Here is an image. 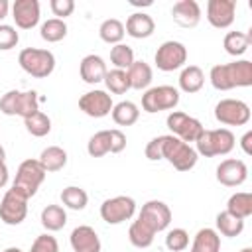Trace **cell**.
Masks as SVG:
<instances>
[{
	"mask_svg": "<svg viewBox=\"0 0 252 252\" xmlns=\"http://www.w3.org/2000/svg\"><path fill=\"white\" fill-rule=\"evenodd\" d=\"M211 83L219 91L252 85V61L240 59L232 63H219L211 69Z\"/></svg>",
	"mask_w": 252,
	"mask_h": 252,
	"instance_id": "cell-1",
	"label": "cell"
},
{
	"mask_svg": "<svg viewBox=\"0 0 252 252\" xmlns=\"http://www.w3.org/2000/svg\"><path fill=\"white\" fill-rule=\"evenodd\" d=\"M45 169L43 165L39 163V159H24L18 167V173H16V179L12 183V189H16L18 193H22L26 199L33 197L39 189V185L43 183L45 179Z\"/></svg>",
	"mask_w": 252,
	"mask_h": 252,
	"instance_id": "cell-2",
	"label": "cell"
},
{
	"mask_svg": "<svg viewBox=\"0 0 252 252\" xmlns=\"http://www.w3.org/2000/svg\"><path fill=\"white\" fill-rule=\"evenodd\" d=\"M197 154L205 158L213 156H224L234 148V134L228 128H217V130H203V134L197 138Z\"/></svg>",
	"mask_w": 252,
	"mask_h": 252,
	"instance_id": "cell-3",
	"label": "cell"
},
{
	"mask_svg": "<svg viewBox=\"0 0 252 252\" xmlns=\"http://www.w3.org/2000/svg\"><path fill=\"white\" fill-rule=\"evenodd\" d=\"M18 63L20 67L30 73L32 77L43 79L47 75H51L53 67H55V55L49 49H39V47H26L20 51L18 55Z\"/></svg>",
	"mask_w": 252,
	"mask_h": 252,
	"instance_id": "cell-4",
	"label": "cell"
},
{
	"mask_svg": "<svg viewBox=\"0 0 252 252\" xmlns=\"http://www.w3.org/2000/svg\"><path fill=\"white\" fill-rule=\"evenodd\" d=\"M163 158L177 169V171H189L197 163V152L187 142L175 138L173 134H165L163 142Z\"/></svg>",
	"mask_w": 252,
	"mask_h": 252,
	"instance_id": "cell-5",
	"label": "cell"
},
{
	"mask_svg": "<svg viewBox=\"0 0 252 252\" xmlns=\"http://www.w3.org/2000/svg\"><path fill=\"white\" fill-rule=\"evenodd\" d=\"M179 102V91L171 85H159L148 89L142 94V108L146 112H159L167 108H175Z\"/></svg>",
	"mask_w": 252,
	"mask_h": 252,
	"instance_id": "cell-6",
	"label": "cell"
},
{
	"mask_svg": "<svg viewBox=\"0 0 252 252\" xmlns=\"http://www.w3.org/2000/svg\"><path fill=\"white\" fill-rule=\"evenodd\" d=\"M215 118L226 126H242L250 120V106L238 98H222L215 106Z\"/></svg>",
	"mask_w": 252,
	"mask_h": 252,
	"instance_id": "cell-7",
	"label": "cell"
},
{
	"mask_svg": "<svg viewBox=\"0 0 252 252\" xmlns=\"http://www.w3.org/2000/svg\"><path fill=\"white\" fill-rule=\"evenodd\" d=\"M167 128L173 132V136L175 138H179V140H183V142H197V138L203 134V124L197 120V118H193V116H189V114H185V112H181V110H173V112H169L167 114Z\"/></svg>",
	"mask_w": 252,
	"mask_h": 252,
	"instance_id": "cell-8",
	"label": "cell"
},
{
	"mask_svg": "<svg viewBox=\"0 0 252 252\" xmlns=\"http://www.w3.org/2000/svg\"><path fill=\"white\" fill-rule=\"evenodd\" d=\"M154 59H156L158 69H161V71H175V69H179L187 61V49H185V45L181 41L167 39V41H163L158 47Z\"/></svg>",
	"mask_w": 252,
	"mask_h": 252,
	"instance_id": "cell-9",
	"label": "cell"
},
{
	"mask_svg": "<svg viewBox=\"0 0 252 252\" xmlns=\"http://www.w3.org/2000/svg\"><path fill=\"white\" fill-rule=\"evenodd\" d=\"M28 215V199L16 189H8L0 201V219L6 224H20Z\"/></svg>",
	"mask_w": 252,
	"mask_h": 252,
	"instance_id": "cell-10",
	"label": "cell"
},
{
	"mask_svg": "<svg viewBox=\"0 0 252 252\" xmlns=\"http://www.w3.org/2000/svg\"><path fill=\"white\" fill-rule=\"evenodd\" d=\"M134 211H136V203L132 197H126V195L106 199L100 205V217L108 224H118V222L128 220L134 215Z\"/></svg>",
	"mask_w": 252,
	"mask_h": 252,
	"instance_id": "cell-11",
	"label": "cell"
},
{
	"mask_svg": "<svg viewBox=\"0 0 252 252\" xmlns=\"http://www.w3.org/2000/svg\"><path fill=\"white\" fill-rule=\"evenodd\" d=\"M138 219L144 220L154 232H159V230H163V228L169 226V222H171V211H169V207L163 201L152 199V201H148V203L142 205V211H140Z\"/></svg>",
	"mask_w": 252,
	"mask_h": 252,
	"instance_id": "cell-12",
	"label": "cell"
},
{
	"mask_svg": "<svg viewBox=\"0 0 252 252\" xmlns=\"http://www.w3.org/2000/svg\"><path fill=\"white\" fill-rule=\"evenodd\" d=\"M112 106H114V104H112L110 94L104 93V91H100V89L89 91V93H85V94L79 98V108H81L85 114L93 116V118H102V116L110 114Z\"/></svg>",
	"mask_w": 252,
	"mask_h": 252,
	"instance_id": "cell-13",
	"label": "cell"
},
{
	"mask_svg": "<svg viewBox=\"0 0 252 252\" xmlns=\"http://www.w3.org/2000/svg\"><path fill=\"white\" fill-rule=\"evenodd\" d=\"M248 175V167L242 159H222L217 165V179L219 183L226 185V187H236L240 183H244Z\"/></svg>",
	"mask_w": 252,
	"mask_h": 252,
	"instance_id": "cell-14",
	"label": "cell"
},
{
	"mask_svg": "<svg viewBox=\"0 0 252 252\" xmlns=\"http://www.w3.org/2000/svg\"><path fill=\"white\" fill-rule=\"evenodd\" d=\"M234 0H209L207 4V20L215 28H228L234 22Z\"/></svg>",
	"mask_w": 252,
	"mask_h": 252,
	"instance_id": "cell-15",
	"label": "cell"
},
{
	"mask_svg": "<svg viewBox=\"0 0 252 252\" xmlns=\"http://www.w3.org/2000/svg\"><path fill=\"white\" fill-rule=\"evenodd\" d=\"M12 18L24 30L33 28L39 22V2L37 0H16L12 4Z\"/></svg>",
	"mask_w": 252,
	"mask_h": 252,
	"instance_id": "cell-16",
	"label": "cell"
},
{
	"mask_svg": "<svg viewBox=\"0 0 252 252\" xmlns=\"http://www.w3.org/2000/svg\"><path fill=\"white\" fill-rule=\"evenodd\" d=\"M71 246L75 252H100V238L93 226L81 224L71 232Z\"/></svg>",
	"mask_w": 252,
	"mask_h": 252,
	"instance_id": "cell-17",
	"label": "cell"
},
{
	"mask_svg": "<svg viewBox=\"0 0 252 252\" xmlns=\"http://www.w3.org/2000/svg\"><path fill=\"white\" fill-rule=\"evenodd\" d=\"M173 20L183 28H193L199 24L201 18V6L197 0H177L171 8Z\"/></svg>",
	"mask_w": 252,
	"mask_h": 252,
	"instance_id": "cell-18",
	"label": "cell"
},
{
	"mask_svg": "<svg viewBox=\"0 0 252 252\" xmlns=\"http://www.w3.org/2000/svg\"><path fill=\"white\" fill-rule=\"evenodd\" d=\"M79 71H81V79L89 85H94V83H100L104 81V75H106V65L102 61L100 55H94V53H89L81 59V65H79Z\"/></svg>",
	"mask_w": 252,
	"mask_h": 252,
	"instance_id": "cell-19",
	"label": "cell"
},
{
	"mask_svg": "<svg viewBox=\"0 0 252 252\" xmlns=\"http://www.w3.org/2000/svg\"><path fill=\"white\" fill-rule=\"evenodd\" d=\"M154 30H156V22L146 12H134V14H130L128 20H126V26H124V32L128 35H132V37H138V39L152 35Z\"/></svg>",
	"mask_w": 252,
	"mask_h": 252,
	"instance_id": "cell-20",
	"label": "cell"
},
{
	"mask_svg": "<svg viewBox=\"0 0 252 252\" xmlns=\"http://www.w3.org/2000/svg\"><path fill=\"white\" fill-rule=\"evenodd\" d=\"M191 252H220V236L215 228H201L191 244Z\"/></svg>",
	"mask_w": 252,
	"mask_h": 252,
	"instance_id": "cell-21",
	"label": "cell"
},
{
	"mask_svg": "<svg viewBox=\"0 0 252 252\" xmlns=\"http://www.w3.org/2000/svg\"><path fill=\"white\" fill-rule=\"evenodd\" d=\"M128 81H130V89H146L152 83V67L146 61H136L126 69Z\"/></svg>",
	"mask_w": 252,
	"mask_h": 252,
	"instance_id": "cell-22",
	"label": "cell"
},
{
	"mask_svg": "<svg viewBox=\"0 0 252 252\" xmlns=\"http://www.w3.org/2000/svg\"><path fill=\"white\" fill-rule=\"evenodd\" d=\"M205 83V75L203 69L199 65H187L183 67L181 75H179V87L185 93H197Z\"/></svg>",
	"mask_w": 252,
	"mask_h": 252,
	"instance_id": "cell-23",
	"label": "cell"
},
{
	"mask_svg": "<svg viewBox=\"0 0 252 252\" xmlns=\"http://www.w3.org/2000/svg\"><path fill=\"white\" fill-rule=\"evenodd\" d=\"M39 163L45 171H59L67 163V152L59 146H47L39 156Z\"/></svg>",
	"mask_w": 252,
	"mask_h": 252,
	"instance_id": "cell-24",
	"label": "cell"
},
{
	"mask_svg": "<svg viewBox=\"0 0 252 252\" xmlns=\"http://www.w3.org/2000/svg\"><path fill=\"white\" fill-rule=\"evenodd\" d=\"M226 211L238 219H246L252 215V193L246 191H238L234 195H230L228 203H226Z\"/></svg>",
	"mask_w": 252,
	"mask_h": 252,
	"instance_id": "cell-25",
	"label": "cell"
},
{
	"mask_svg": "<svg viewBox=\"0 0 252 252\" xmlns=\"http://www.w3.org/2000/svg\"><path fill=\"white\" fill-rule=\"evenodd\" d=\"M112 120L118 124V126H130L138 120L140 116V110L138 106L132 102V100H120L118 104L112 106Z\"/></svg>",
	"mask_w": 252,
	"mask_h": 252,
	"instance_id": "cell-26",
	"label": "cell"
},
{
	"mask_svg": "<svg viewBox=\"0 0 252 252\" xmlns=\"http://www.w3.org/2000/svg\"><path fill=\"white\" fill-rule=\"evenodd\" d=\"M65 222H67V213H65V209L61 205H47V207H43V211H41V224L47 230H51V232L61 230L65 226Z\"/></svg>",
	"mask_w": 252,
	"mask_h": 252,
	"instance_id": "cell-27",
	"label": "cell"
},
{
	"mask_svg": "<svg viewBox=\"0 0 252 252\" xmlns=\"http://www.w3.org/2000/svg\"><path fill=\"white\" fill-rule=\"evenodd\" d=\"M154 236H156V232L140 219L134 220L130 224V228H128V238L136 248H148L154 242Z\"/></svg>",
	"mask_w": 252,
	"mask_h": 252,
	"instance_id": "cell-28",
	"label": "cell"
},
{
	"mask_svg": "<svg viewBox=\"0 0 252 252\" xmlns=\"http://www.w3.org/2000/svg\"><path fill=\"white\" fill-rule=\"evenodd\" d=\"M250 43H252V35L244 32H228L222 39V45L230 55H242L250 47Z\"/></svg>",
	"mask_w": 252,
	"mask_h": 252,
	"instance_id": "cell-29",
	"label": "cell"
},
{
	"mask_svg": "<svg viewBox=\"0 0 252 252\" xmlns=\"http://www.w3.org/2000/svg\"><path fill=\"white\" fill-rule=\"evenodd\" d=\"M217 228H219L220 234L232 238V236H238L244 230V220L234 217V215H230L228 211H220L217 215Z\"/></svg>",
	"mask_w": 252,
	"mask_h": 252,
	"instance_id": "cell-30",
	"label": "cell"
},
{
	"mask_svg": "<svg viewBox=\"0 0 252 252\" xmlns=\"http://www.w3.org/2000/svg\"><path fill=\"white\" fill-rule=\"evenodd\" d=\"M24 126H26V130H28L32 136L41 138V136L49 134V130H51V118H49L45 112L37 110V112H33L32 116L24 118Z\"/></svg>",
	"mask_w": 252,
	"mask_h": 252,
	"instance_id": "cell-31",
	"label": "cell"
},
{
	"mask_svg": "<svg viewBox=\"0 0 252 252\" xmlns=\"http://www.w3.org/2000/svg\"><path fill=\"white\" fill-rule=\"evenodd\" d=\"M61 201H63L65 207H69V209H73V211H81V209L87 207L89 195H87L85 189H81V187H77V185H69V187H65V189L61 191Z\"/></svg>",
	"mask_w": 252,
	"mask_h": 252,
	"instance_id": "cell-32",
	"label": "cell"
},
{
	"mask_svg": "<svg viewBox=\"0 0 252 252\" xmlns=\"http://www.w3.org/2000/svg\"><path fill=\"white\" fill-rule=\"evenodd\" d=\"M98 33H100V37L106 41V43H120V39L124 37V24L118 20V18H106L102 24H100V28H98Z\"/></svg>",
	"mask_w": 252,
	"mask_h": 252,
	"instance_id": "cell-33",
	"label": "cell"
},
{
	"mask_svg": "<svg viewBox=\"0 0 252 252\" xmlns=\"http://www.w3.org/2000/svg\"><path fill=\"white\" fill-rule=\"evenodd\" d=\"M41 37L45 41H59L67 35V24L65 20H59V18H49L41 24V30H39Z\"/></svg>",
	"mask_w": 252,
	"mask_h": 252,
	"instance_id": "cell-34",
	"label": "cell"
},
{
	"mask_svg": "<svg viewBox=\"0 0 252 252\" xmlns=\"http://www.w3.org/2000/svg\"><path fill=\"white\" fill-rule=\"evenodd\" d=\"M39 110V100H37V93L35 91H20L18 96V104H16V116L28 118L33 112Z\"/></svg>",
	"mask_w": 252,
	"mask_h": 252,
	"instance_id": "cell-35",
	"label": "cell"
},
{
	"mask_svg": "<svg viewBox=\"0 0 252 252\" xmlns=\"http://www.w3.org/2000/svg\"><path fill=\"white\" fill-rule=\"evenodd\" d=\"M104 83L108 87L110 93L114 94H124L128 89H130V81H128V75L124 69H112V71H106L104 75Z\"/></svg>",
	"mask_w": 252,
	"mask_h": 252,
	"instance_id": "cell-36",
	"label": "cell"
},
{
	"mask_svg": "<svg viewBox=\"0 0 252 252\" xmlns=\"http://www.w3.org/2000/svg\"><path fill=\"white\" fill-rule=\"evenodd\" d=\"M87 152L93 158H100V156L108 154L110 152V134H108V130H100V132L93 134L89 144H87Z\"/></svg>",
	"mask_w": 252,
	"mask_h": 252,
	"instance_id": "cell-37",
	"label": "cell"
},
{
	"mask_svg": "<svg viewBox=\"0 0 252 252\" xmlns=\"http://www.w3.org/2000/svg\"><path fill=\"white\" fill-rule=\"evenodd\" d=\"M110 61L116 69H128L132 63H134V51L130 45L126 43H116L112 49H110Z\"/></svg>",
	"mask_w": 252,
	"mask_h": 252,
	"instance_id": "cell-38",
	"label": "cell"
},
{
	"mask_svg": "<svg viewBox=\"0 0 252 252\" xmlns=\"http://www.w3.org/2000/svg\"><path fill=\"white\" fill-rule=\"evenodd\" d=\"M165 246L171 250V252H181L189 246V234L185 228H173L167 232L165 236Z\"/></svg>",
	"mask_w": 252,
	"mask_h": 252,
	"instance_id": "cell-39",
	"label": "cell"
},
{
	"mask_svg": "<svg viewBox=\"0 0 252 252\" xmlns=\"http://www.w3.org/2000/svg\"><path fill=\"white\" fill-rule=\"evenodd\" d=\"M20 41V35L14 26L10 24H0V49H12Z\"/></svg>",
	"mask_w": 252,
	"mask_h": 252,
	"instance_id": "cell-40",
	"label": "cell"
},
{
	"mask_svg": "<svg viewBox=\"0 0 252 252\" xmlns=\"http://www.w3.org/2000/svg\"><path fill=\"white\" fill-rule=\"evenodd\" d=\"M30 252H59L57 238L51 236V234H39V236L33 240Z\"/></svg>",
	"mask_w": 252,
	"mask_h": 252,
	"instance_id": "cell-41",
	"label": "cell"
},
{
	"mask_svg": "<svg viewBox=\"0 0 252 252\" xmlns=\"http://www.w3.org/2000/svg\"><path fill=\"white\" fill-rule=\"evenodd\" d=\"M18 96H20V91H16V89H12V91L4 93V94H2V98H0V110H2L4 114H8V116H16Z\"/></svg>",
	"mask_w": 252,
	"mask_h": 252,
	"instance_id": "cell-42",
	"label": "cell"
},
{
	"mask_svg": "<svg viewBox=\"0 0 252 252\" xmlns=\"http://www.w3.org/2000/svg\"><path fill=\"white\" fill-rule=\"evenodd\" d=\"M163 142H165V134L163 136H158L154 140L148 142L146 146V158L156 161V159H163Z\"/></svg>",
	"mask_w": 252,
	"mask_h": 252,
	"instance_id": "cell-43",
	"label": "cell"
},
{
	"mask_svg": "<svg viewBox=\"0 0 252 252\" xmlns=\"http://www.w3.org/2000/svg\"><path fill=\"white\" fill-rule=\"evenodd\" d=\"M49 6H51V12H53L59 20H63L65 16H69V14L75 10V2H73V0H51Z\"/></svg>",
	"mask_w": 252,
	"mask_h": 252,
	"instance_id": "cell-44",
	"label": "cell"
},
{
	"mask_svg": "<svg viewBox=\"0 0 252 252\" xmlns=\"http://www.w3.org/2000/svg\"><path fill=\"white\" fill-rule=\"evenodd\" d=\"M108 134H110V152L112 154L122 152L126 148V136H124V132L118 130V128H112V130H108Z\"/></svg>",
	"mask_w": 252,
	"mask_h": 252,
	"instance_id": "cell-45",
	"label": "cell"
},
{
	"mask_svg": "<svg viewBox=\"0 0 252 252\" xmlns=\"http://www.w3.org/2000/svg\"><path fill=\"white\" fill-rule=\"evenodd\" d=\"M240 146H242V150H244V154H252V132L248 130L242 138H240Z\"/></svg>",
	"mask_w": 252,
	"mask_h": 252,
	"instance_id": "cell-46",
	"label": "cell"
},
{
	"mask_svg": "<svg viewBox=\"0 0 252 252\" xmlns=\"http://www.w3.org/2000/svg\"><path fill=\"white\" fill-rule=\"evenodd\" d=\"M8 183V167L4 161H0V187H4Z\"/></svg>",
	"mask_w": 252,
	"mask_h": 252,
	"instance_id": "cell-47",
	"label": "cell"
},
{
	"mask_svg": "<svg viewBox=\"0 0 252 252\" xmlns=\"http://www.w3.org/2000/svg\"><path fill=\"white\" fill-rule=\"evenodd\" d=\"M8 14V0H0V20Z\"/></svg>",
	"mask_w": 252,
	"mask_h": 252,
	"instance_id": "cell-48",
	"label": "cell"
},
{
	"mask_svg": "<svg viewBox=\"0 0 252 252\" xmlns=\"http://www.w3.org/2000/svg\"><path fill=\"white\" fill-rule=\"evenodd\" d=\"M132 6H152V0H130Z\"/></svg>",
	"mask_w": 252,
	"mask_h": 252,
	"instance_id": "cell-49",
	"label": "cell"
},
{
	"mask_svg": "<svg viewBox=\"0 0 252 252\" xmlns=\"http://www.w3.org/2000/svg\"><path fill=\"white\" fill-rule=\"evenodd\" d=\"M4 252H22V250H20L18 246H10V248H6Z\"/></svg>",
	"mask_w": 252,
	"mask_h": 252,
	"instance_id": "cell-50",
	"label": "cell"
},
{
	"mask_svg": "<svg viewBox=\"0 0 252 252\" xmlns=\"http://www.w3.org/2000/svg\"><path fill=\"white\" fill-rule=\"evenodd\" d=\"M4 158H6V152H4V148L0 146V161H4Z\"/></svg>",
	"mask_w": 252,
	"mask_h": 252,
	"instance_id": "cell-51",
	"label": "cell"
},
{
	"mask_svg": "<svg viewBox=\"0 0 252 252\" xmlns=\"http://www.w3.org/2000/svg\"><path fill=\"white\" fill-rule=\"evenodd\" d=\"M240 252H252V248H250V246H246V248H242Z\"/></svg>",
	"mask_w": 252,
	"mask_h": 252,
	"instance_id": "cell-52",
	"label": "cell"
}]
</instances>
